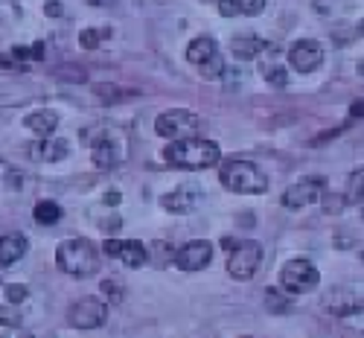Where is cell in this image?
<instances>
[{"label": "cell", "mask_w": 364, "mask_h": 338, "mask_svg": "<svg viewBox=\"0 0 364 338\" xmlns=\"http://www.w3.org/2000/svg\"><path fill=\"white\" fill-rule=\"evenodd\" d=\"M117 161H119L117 143L111 137H97L94 140V167L97 169H111V167H117Z\"/></svg>", "instance_id": "obj_18"}, {"label": "cell", "mask_w": 364, "mask_h": 338, "mask_svg": "<svg viewBox=\"0 0 364 338\" xmlns=\"http://www.w3.org/2000/svg\"><path fill=\"white\" fill-rule=\"evenodd\" d=\"M289 61H291V68L297 73H312V70L321 68V61H323V47L312 38H303L289 50Z\"/></svg>", "instance_id": "obj_11"}, {"label": "cell", "mask_w": 364, "mask_h": 338, "mask_svg": "<svg viewBox=\"0 0 364 338\" xmlns=\"http://www.w3.org/2000/svg\"><path fill=\"white\" fill-rule=\"evenodd\" d=\"M161 204H164V210H166V213H175V216H184V213H193V210H196L198 199H196V193L175 190V193H166V196L161 199Z\"/></svg>", "instance_id": "obj_16"}, {"label": "cell", "mask_w": 364, "mask_h": 338, "mask_svg": "<svg viewBox=\"0 0 364 338\" xmlns=\"http://www.w3.org/2000/svg\"><path fill=\"white\" fill-rule=\"evenodd\" d=\"M326 193V181L323 178H306V181H297L283 193V204L289 210H297V207H306V204H315L321 201V196Z\"/></svg>", "instance_id": "obj_9"}, {"label": "cell", "mask_w": 364, "mask_h": 338, "mask_svg": "<svg viewBox=\"0 0 364 338\" xmlns=\"http://www.w3.org/2000/svg\"><path fill=\"white\" fill-rule=\"evenodd\" d=\"M68 321L76 327V329H94V327H102L108 321V306L100 300V297H82L70 306L68 312Z\"/></svg>", "instance_id": "obj_8"}, {"label": "cell", "mask_w": 364, "mask_h": 338, "mask_svg": "<svg viewBox=\"0 0 364 338\" xmlns=\"http://www.w3.org/2000/svg\"><path fill=\"white\" fill-rule=\"evenodd\" d=\"M262 50H265V41L257 38V36H251V33H242V36H236V38L230 41V53H233L236 58H242V61L257 58Z\"/></svg>", "instance_id": "obj_15"}, {"label": "cell", "mask_w": 364, "mask_h": 338, "mask_svg": "<svg viewBox=\"0 0 364 338\" xmlns=\"http://www.w3.org/2000/svg\"><path fill=\"white\" fill-rule=\"evenodd\" d=\"M102 292H105V295H111V300H114V303H117V300H123V286H117L114 280H105V283H102Z\"/></svg>", "instance_id": "obj_29"}, {"label": "cell", "mask_w": 364, "mask_h": 338, "mask_svg": "<svg viewBox=\"0 0 364 338\" xmlns=\"http://www.w3.org/2000/svg\"><path fill=\"white\" fill-rule=\"evenodd\" d=\"M44 9H47L50 18H62V4H58V0H47V6H44Z\"/></svg>", "instance_id": "obj_31"}, {"label": "cell", "mask_w": 364, "mask_h": 338, "mask_svg": "<svg viewBox=\"0 0 364 338\" xmlns=\"http://www.w3.org/2000/svg\"><path fill=\"white\" fill-rule=\"evenodd\" d=\"M222 152L213 140H204V137H178L164 149V161L181 169H207L219 164Z\"/></svg>", "instance_id": "obj_1"}, {"label": "cell", "mask_w": 364, "mask_h": 338, "mask_svg": "<svg viewBox=\"0 0 364 338\" xmlns=\"http://www.w3.org/2000/svg\"><path fill=\"white\" fill-rule=\"evenodd\" d=\"M33 216H36L38 225H55L58 219H62V207H58L55 201H38Z\"/></svg>", "instance_id": "obj_20"}, {"label": "cell", "mask_w": 364, "mask_h": 338, "mask_svg": "<svg viewBox=\"0 0 364 338\" xmlns=\"http://www.w3.org/2000/svg\"><path fill=\"white\" fill-rule=\"evenodd\" d=\"M358 73H361V76H364V61H361V65H358Z\"/></svg>", "instance_id": "obj_37"}, {"label": "cell", "mask_w": 364, "mask_h": 338, "mask_svg": "<svg viewBox=\"0 0 364 338\" xmlns=\"http://www.w3.org/2000/svg\"><path fill=\"white\" fill-rule=\"evenodd\" d=\"M102 36H108L105 29H102V33H100V29H82L79 41H82V47H85V50H97V47H100V38H102Z\"/></svg>", "instance_id": "obj_24"}, {"label": "cell", "mask_w": 364, "mask_h": 338, "mask_svg": "<svg viewBox=\"0 0 364 338\" xmlns=\"http://www.w3.org/2000/svg\"><path fill=\"white\" fill-rule=\"evenodd\" d=\"M187 61L198 68V73H201L204 79H219V76L225 73V61H222L219 44H216L213 38H207V36L190 41V47H187Z\"/></svg>", "instance_id": "obj_4"}, {"label": "cell", "mask_w": 364, "mask_h": 338, "mask_svg": "<svg viewBox=\"0 0 364 338\" xmlns=\"http://www.w3.org/2000/svg\"><path fill=\"white\" fill-rule=\"evenodd\" d=\"M361 216H364V213H361Z\"/></svg>", "instance_id": "obj_38"}, {"label": "cell", "mask_w": 364, "mask_h": 338, "mask_svg": "<svg viewBox=\"0 0 364 338\" xmlns=\"http://www.w3.org/2000/svg\"><path fill=\"white\" fill-rule=\"evenodd\" d=\"M321 201H323V210H326V213H341L347 199H344V196H326V193H323Z\"/></svg>", "instance_id": "obj_27"}, {"label": "cell", "mask_w": 364, "mask_h": 338, "mask_svg": "<svg viewBox=\"0 0 364 338\" xmlns=\"http://www.w3.org/2000/svg\"><path fill=\"white\" fill-rule=\"evenodd\" d=\"M119 199H123V196H119V190H108V193H105V204H108V207H117Z\"/></svg>", "instance_id": "obj_33"}, {"label": "cell", "mask_w": 364, "mask_h": 338, "mask_svg": "<svg viewBox=\"0 0 364 338\" xmlns=\"http://www.w3.org/2000/svg\"><path fill=\"white\" fill-rule=\"evenodd\" d=\"M219 12H222L225 18H236V15H239L236 0H219Z\"/></svg>", "instance_id": "obj_30"}, {"label": "cell", "mask_w": 364, "mask_h": 338, "mask_svg": "<svg viewBox=\"0 0 364 338\" xmlns=\"http://www.w3.org/2000/svg\"><path fill=\"white\" fill-rule=\"evenodd\" d=\"M262 265V245L248 239V242H236L233 251L228 257V274L233 280H251L257 268Z\"/></svg>", "instance_id": "obj_5"}, {"label": "cell", "mask_w": 364, "mask_h": 338, "mask_svg": "<svg viewBox=\"0 0 364 338\" xmlns=\"http://www.w3.org/2000/svg\"><path fill=\"white\" fill-rule=\"evenodd\" d=\"M219 181L225 184L228 190L233 193H242V196H259L268 190V178L265 172L251 164V161H225L222 169H219Z\"/></svg>", "instance_id": "obj_3"}, {"label": "cell", "mask_w": 364, "mask_h": 338, "mask_svg": "<svg viewBox=\"0 0 364 338\" xmlns=\"http://www.w3.org/2000/svg\"><path fill=\"white\" fill-rule=\"evenodd\" d=\"M265 79L274 85V88H283L286 82H289V76H286V70L280 68V65H274V61H268L265 65Z\"/></svg>", "instance_id": "obj_23"}, {"label": "cell", "mask_w": 364, "mask_h": 338, "mask_svg": "<svg viewBox=\"0 0 364 338\" xmlns=\"http://www.w3.org/2000/svg\"><path fill=\"white\" fill-rule=\"evenodd\" d=\"M0 68H4V70H26V68L15 65V61H12L9 56H0Z\"/></svg>", "instance_id": "obj_32"}, {"label": "cell", "mask_w": 364, "mask_h": 338, "mask_svg": "<svg viewBox=\"0 0 364 338\" xmlns=\"http://www.w3.org/2000/svg\"><path fill=\"white\" fill-rule=\"evenodd\" d=\"M102 225H105V231H114V228H119V219H105Z\"/></svg>", "instance_id": "obj_35"}, {"label": "cell", "mask_w": 364, "mask_h": 338, "mask_svg": "<svg viewBox=\"0 0 364 338\" xmlns=\"http://www.w3.org/2000/svg\"><path fill=\"white\" fill-rule=\"evenodd\" d=\"M26 248H29L26 236H21V233H9V236H4V239H0V268H6V265H12V263H18V260L26 254Z\"/></svg>", "instance_id": "obj_14"}, {"label": "cell", "mask_w": 364, "mask_h": 338, "mask_svg": "<svg viewBox=\"0 0 364 338\" xmlns=\"http://www.w3.org/2000/svg\"><path fill=\"white\" fill-rule=\"evenodd\" d=\"M239 15H259L265 9V0H236Z\"/></svg>", "instance_id": "obj_25"}, {"label": "cell", "mask_w": 364, "mask_h": 338, "mask_svg": "<svg viewBox=\"0 0 364 338\" xmlns=\"http://www.w3.org/2000/svg\"><path fill=\"white\" fill-rule=\"evenodd\" d=\"M6 297H9V303H23L26 297H29V289L23 286V283H12V286H6Z\"/></svg>", "instance_id": "obj_26"}, {"label": "cell", "mask_w": 364, "mask_h": 338, "mask_svg": "<svg viewBox=\"0 0 364 338\" xmlns=\"http://www.w3.org/2000/svg\"><path fill=\"white\" fill-rule=\"evenodd\" d=\"M55 265L70 278H90L100 268V254L87 239H65L55 248Z\"/></svg>", "instance_id": "obj_2"}, {"label": "cell", "mask_w": 364, "mask_h": 338, "mask_svg": "<svg viewBox=\"0 0 364 338\" xmlns=\"http://www.w3.org/2000/svg\"><path fill=\"white\" fill-rule=\"evenodd\" d=\"M210 260H213V245L204 239H193L175 251V263L181 271H201L210 265Z\"/></svg>", "instance_id": "obj_10"}, {"label": "cell", "mask_w": 364, "mask_h": 338, "mask_svg": "<svg viewBox=\"0 0 364 338\" xmlns=\"http://www.w3.org/2000/svg\"><path fill=\"white\" fill-rule=\"evenodd\" d=\"M29 155H33L36 161H62L68 158V152H70V143L68 140H55V137H41L38 143H29Z\"/></svg>", "instance_id": "obj_13"}, {"label": "cell", "mask_w": 364, "mask_h": 338, "mask_svg": "<svg viewBox=\"0 0 364 338\" xmlns=\"http://www.w3.org/2000/svg\"><path fill=\"white\" fill-rule=\"evenodd\" d=\"M117 260H123L129 268H140V265L149 260V251H146V245H143V242H137V239H129V242H119Z\"/></svg>", "instance_id": "obj_19"}, {"label": "cell", "mask_w": 364, "mask_h": 338, "mask_svg": "<svg viewBox=\"0 0 364 338\" xmlns=\"http://www.w3.org/2000/svg\"><path fill=\"white\" fill-rule=\"evenodd\" d=\"M265 306H268V312L277 315V312H286V310H289V300H286L277 289H268V292H265Z\"/></svg>", "instance_id": "obj_22"}, {"label": "cell", "mask_w": 364, "mask_h": 338, "mask_svg": "<svg viewBox=\"0 0 364 338\" xmlns=\"http://www.w3.org/2000/svg\"><path fill=\"white\" fill-rule=\"evenodd\" d=\"M23 126L33 134H38V137H50L55 132V126H58V114L55 111H36V114H29L23 120Z\"/></svg>", "instance_id": "obj_17"}, {"label": "cell", "mask_w": 364, "mask_h": 338, "mask_svg": "<svg viewBox=\"0 0 364 338\" xmlns=\"http://www.w3.org/2000/svg\"><path fill=\"white\" fill-rule=\"evenodd\" d=\"M347 201L364 207V167H358L347 181Z\"/></svg>", "instance_id": "obj_21"}, {"label": "cell", "mask_w": 364, "mask_h": 338, "mask_svg": "<svg viewBox=\"0 0 364 338\" xmlns=\"http://www.w3.org/2000/svg\"><path fill=\"white\" fill-rule=\"evenodd\" d=\"M151 248L158 251V254H155V257H158V265H166V263L172 260V251H175L169 242H155V245H151Z\"/></svg>", "instance_id": "obj_28"}, {"label": "cell", "mask_w": 364, "mask_h": 338, "mask_svg": "<svg viewBox=\"0 0 364 338\" xmlns=\"http://www.w3.org/2000/svg\"><path fill=\"white\" fill-rule=\"evenodd\" d=\"M350 114H353V117H364V100H355V102L350 105Z\"/></svg>", "instance_id": "obj_34"}, {"label": "cell", "mask_w": 364, "mask_h": 338, "mask_svg": "<svg viewBox=\"0 0 364 338\" xmlns=\"http://www.w3.org/2000/svg\"><path fill=\"white\" fill-rule=\"evenodd\" d=\"M321 283V274L309 260H289L280 271V286L289 295H306Z\"/></svg>", "instance_id": "obj_6"}, {"label": "cell", "mask_w": 364, "mask_h": 338, "mask_svg": "<svg viewBox=\"0 0 364 338\" xmlns=\"http://www.w3.org/2000/svg\"><path fill=\"white\" fill-rule=\"evenodd\" d=\"M358 33H361V36H364V18H361V23H358Z\"/></svg>", "instance_id": "obj_36"}, {"label": "cell", "mask_w": 364, "mask_h": 338, "mask_svg": "<svg viewBox=\"0 0 364 338\" xmlns=\"http://www.w3.org/2000/svg\"><path fill=\"white\" fill-rule=\"evenodd\" d=\"M323 306H326L329 315H338V318H347V315H355V312L364 310L361 300H358L350 289H332V292L326 295Z\"/></svg>", "instance_id": "obj_12"}, {"label": "cell", "mask_w": 364, "mask_h": 338, "mask_svg": "<svg viewBox=\"0 0 364 338\" xmlns=\"http://www.w3.org/2000/svg\"><path fill=\"white\" fill-rule=\"evenodd\" d=\"M198 129V117L193 111H164L158 120H155V132L161 137H169V140H178V137H190L193 132Z\"/></svg>", "instance_id": "obj_7"}]
</instances>
